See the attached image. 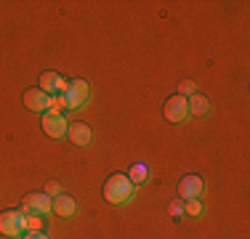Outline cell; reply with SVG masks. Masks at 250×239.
I'll return each instance as SVG.
<instances>
[{
	"label": "cell",
	"mask_w": 250,
	"mask_h": 239,
	"mask_svg": "<svg viewBox=\"0 0 250 239\" xmlns=\"http://www.w3.org/2000/svg\"><path fill=\"white\" fill-rule=\"evenodd\" d=\"M136 197V183L128 178V173H115L104 183V199L109 205H128Z\"/></svg>",
	"instance_id": "cell-1"
},
{
	"label": "cell",
	"mask_w": 250,
	"mask_h": 239,
	"mask_svg": "<svg viewBox=\"0 0 250 239\" xmlns=\"http://www.w3.org/2000/svg\"><path fill=\"white\" fill-rule=\"evenodd\" d=\"M59 99H62V106L67 112H75V109H80V106H85L88 101H91V85H88L85 80H69L67 91L59 96Z\"/></svg>",
	"instance_id": "cell-2"
},
{
	"label": "cell",
	"mask_w": 250,
	"mask_h": 239,
	"mask_svg": "<svg viewBox=\"0 0 250 239\" xmlns=\"http://www.w3.org/2000/svg\"><path fill=\"white\" fill-rule=\"evenodd\" d=\"M27 231V215L21 210H5L0 213V234L11 237V239H21V234Z\"/></svg>",
	"instance_id": "cell-3"
},
{
	"label": "cell",
	"mask_w": 250,
	"mask_h": 239,
	"mask_svg": "<svg viewBox=\"0 0 250 239\" xmlns=\"http://www.w3.org/2000/svg\"><path fill=\"white\" fill-rule=\"evenodd\" d=\"M21 213L45 218L48 213H53V199L45 194V191H43V194H27L24 199H21Z\"/></svg>",
	"instance_id": "cell-4"
},
{
	"label": "cell",
	"mask_w": 250,
	"mask_h": 239,
	"mask_svg": "<svg viewBox=\"0 0 250 239\" xmlns=\"http://www.w3.org/2000/svg\"><path fill=\"white\" fill-rule=\"evenodd\" d=\"M67 130H69V122L64 120V115H53V112L43 115V133H48L51 139H64Z\"/></svg>",
	"instance_id": "cell-5"
},
{
	"label": "cell",
	"mask_w": 250,
	"mask_h": 239,
	"mask_svg": "<svg viewBox=\"0 0 250 239\" xmlns=\"http://www.w3.org/2000/svg\"><path fill=\"white\" fill-rule=\"evenodd\" d=\"M202 189H205V183H202L200 176H184L181 183H178V197H181L184 202L187 199H200Z\"/></svg>",
	"instance_id": "cell-6"
},
{
	"label": "cell",
	"mask_w": 250,
	"mask_h": 239,
	"mask_svg": "<svg viewBox=\"0 0 250 239\" xmlns=\"http://www.w3.org/2000/svg\"><path fill=\"white\" fill-rule=\"evenodd\" d=\"M24 106L29 112H48L51 109V96L48 93H43L40 88H29V91L24 93Z\"/></svg>",
	"instance_id": "cell-7"
},
{
	"label": "cell",
	"mask_w": 250,
	"mask_h": 239,
	"mask_svg": "<svg viewBox=\"0 0 250 239\" xmlns=\"http://www.w3.org/2000/svg\"><path fill=\"white\" fill-rule=\"evenodd\" d=\"M165 117H168L170 122H184V120H189L187 99H184V96H173V99L165 101Z\"/></svg>",
	"instance_id": "cell-8"
},
{
	"label": "cell",
	"mask_w": 250,
	"mask_h": 239,
	"mask_svg": "<svg viewBox=\"0 0 250 239\" xmlns=\"http://www.w3.org/2000/svg\"><path fill=\"white\" fill-rule=\"evenodd\" d=\"M40 91L48 93L51 99L53 96H62L64 91H67V80H64L59 72H45V75L40 77Z\"/></svg>",
	"instance_id": "cell-9"
},
{
	"label": "cell",
	"mask_w": 250,
	"mask_h": 239,
	"mask_svg": "<svg viewBox=\"0 0 250 239\" xmlns=\"http://www.w3.org/2000/svg\"><path fill=\"white\" fill-rule=\"evenodd\" d=\"M67 136H69V141L77 143V146H88L93 139V133H91V128H88L85 122H72L69 125V130H67Z\"/></svg>",
	"instance_id": "cell-10"
},
{
	"label": "cell",
	"mask_w": 250,
	"mask_h": 239,
	"mask_svg": "<svg viewBox=\"0 0 250 239\" xmlns=\"http://www.w3.org/2000/svg\"><path fill=\"white\" fill-rule=\"evenodd\" d=\"M53 213L62 215V218H72L77 213V202L67 194H59V197H53Z\"/></svg>",
	"instance_id": "cell-11"
},
{
	"label": "cell",
	"mask_w": 250,
	"mask_h": 239,
	"mask_svg": "<svg viewBox=\"0 0 250 239\" xmlns=\"http://www.w3.org/2000/svg\"><path fill=\"white\" fill-rule=\"evenodd\" d=\"M187 106H189V115H194V117H205L208 112H210V101H208L205 96H200V93L189 96Z\"/></svg>",
	"instance_id": "cell-12"
},
{
	"label": "cell",
	"mask_w": 250,
	"mask_h": 239,
	"mask_svg": "<svg viewBox=\"0 0 250 239\" xmlns=\"http://www.w3.org/2000/svg\"><path fill=\"white\" fill-rule=\"evenodd\" d=\"M128 178H130L133 183H144L146 178H149V167H146V165H141V162H136L133 167H130Z\"/></svg>",
	"instance_id": "cell-13"
},
{
	"label": "cell",
	"mask_w": 250,
	"mask_h": 239,
	"mask_svg": "<svg viewBox=\"0 0 250 239\" xmlns=\"http://www.w3.org/2000/svg\"><path fill=\"white\" fill-rule=\"evenodd\" d=\"M184 213L192 215V218H200V215H202V205H200V199H187V202H184Z\"/></svg>",
	"instance_id": "cell-14"
},
{
	"label": "cell",
	"mask_w": 250,
	"mask_h": 239,
	"mask_svg": "<svg viewBox=\"0 0 250 239\" xmlns=\"http://www.w3.org/2000/svg\"><path fill=\"white\" fill-rule=\"evenodd\" d=\"M197 93V85H194V80H181L178 82V96H184V99H189V96Z\"/></svg>",
	"instance_id": "cell-15"
},
{
	"label": "cell",
	"mask_w": 250,
	"mask_h": 239,
	"mask_svg": "<svg viewBox=\"0 0 250 239\" xmlns=\"http://www.w3.org/2000/svg\"><path fill=\"white\" fill-rule=\"evenodd\" d=\"M45 194H48V197H51V199H53V197H59V194H64V189H62V183H56V181H51V183H48V186H45Z\"/></svg>",
	"instance_id": "cell-16"
},
{
	"label": "cell",
	"mask_w": 250,
	"mask_h": 239,
	"mask_svg": "<svg viewBox=\"0 0 250 239\" xmlns=\"http://www.w3.org/2000/svg\"><path fill=\"white\" fill-rule=\"evenodd\" d=\"M21 239H48V234L45 231H24Z\"/></svg>",
	"instance_id": "cell-17"
}]
</instances>
